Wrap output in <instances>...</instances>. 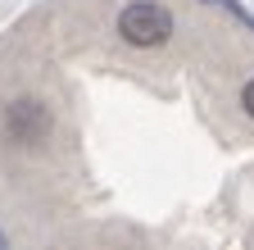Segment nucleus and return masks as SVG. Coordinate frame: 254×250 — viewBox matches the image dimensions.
<instances>
[{"mask_svg": "<svg viewBox=\"0 0 254 250\" xmlns=\"http://www.w3.org/2000/svg\"><path fill=\"white\" fill-rule=\"evenodd\" d=\"M118 32L127 46H141V50L164 46L173 37V14L164 5H154V0H136V5H127L118 14Z\"/></svg>", "mask_w": 254, "mask_h": 250, "instance_id": "1", "label": "nucleus"}, {"mask_svg": "<svg viewBox=\"0 0 254 250\" xmlns=\"http://www.w3.org/2000/svg\"><path fill=\"white\" fill-rule=\"evenodd\" d=\"M241 105L250 109V118H254V82H245V91H241Z\"/></svg>", "mask_w": 254, "mask_h": 250, "instance_id": "3", "label": "nucleus"}, {"mask_svg": "<svg viewBox=\"0 0 254 250\" xmlns=\"http://www.w3.org/2000/svg\"><path fill=\"white\" fill-rule=\"evenodd\" d=\"M55 128V118H50V105L41 100H32V96H18L5 105V141L14 146H41Z\"/></svg>", "mask_w": 254, "mask_h": 250, "instance_id": "2", "label": "nucleus"}]
</instances>
